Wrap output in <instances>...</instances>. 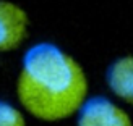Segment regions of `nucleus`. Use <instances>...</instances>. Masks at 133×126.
<instances>
[{
    "label": "nucleus",
    "mask_w": 133,
    "mask_h": 126,
    "mask_svg": "<svg viewBox=\"0 0 133 126\" xmlns=\"http://www.w3.org/2000/svg\"><path fill=\"white\" fill-rule=\"evenodd\" d=\"M15 94L21 108L44 123L76 116L89 97L84 68L58 44L42 41L26 49L21 58Z\"/></svg>",
    "instance_id": "obj_1"
},
{
    "label": "nucleus",
    "mask_w": 133,
    "mask_h": 126,
    "mask_svg": "<svg viewBox=\"0 0 133 126\" xmlns=\"http://www.w3.org/2000/svg\"><path fill=\"white\" fill-rule=\"evenodd\" d=\"M0 126H26L23 110L0 99Z\"/></svg>",
    "instance_id": "obj_5"
},
{
    "label": "nucleus",
    "mask_w": 133,
    "mask_h": 126,
    "mask_svg": "<svg viewBox=\"0 0 133 126\" xmlns=\"http://www.w3.org/2000/svg\"><path fill=\"white\" fill-rule=\"evenodd\" d=\"M29 15L21 5L0 0V54L18 50L29 34Z\"/></svg>",
    "instance_id": "obj_2"
},
{
    "label": "nucleus",
    "mask_w": 133,
    "mask_h": 126,
    "mask_svg": "<svg viewBox=\"0 0 133 126\" xmlns=\"http://www.w3.org/2000/svg\"><path fill=\"white\" fill-rule=\"evenodd\" d=\"M105 84L118 100L133 105V54L117 57L105 68Z\"/></svg>",
    "instance_id": "obj_4"
},
{
    "label": "nucleus",
    "mask_w": 133,
    "mask_h": 126,
    "mask_svg": "<svg viewBox=\"0 0 133 126\" xmlns=\"http://www.w3.org/2000/svg\"><path fill=\"white\" fill-rule=\"evenodd\" d=\"M76 126H133L131 116L105 95L88 97L76 113Z\"/></svg>",
    "instance_id": "obj_3"
}]
</instances>
